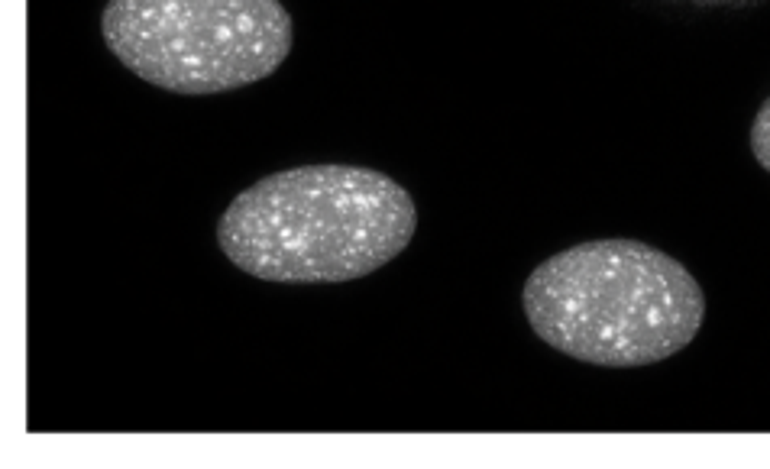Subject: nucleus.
Listing matches in <instances>:
<instances>
[{"instance_id":"obj_4","label":"nucleus","mask_w":770,"mask_h":469,"mask_svg":"<svg viewBox=\"0 0 770 469\" xmlns=\"http://www.w3.org/2000/svg\"><path fill=\"white\" fill-rule=\"evenodd\" d=\"M751 149L758 162L770 172V98L761 104L758 117H754V127H751Z\"/></svg>"},{"instance_id":"obj_2","label":"nucleus","mask_w":770,"mask_h":469,"mask_svg":"<svg viewBox=\"0 0 770 469\" xmlns=\"http://www.w3.org/2000/svg\"><path fill=\"white\" fill-rule=\"evenodd\" d=\"M521 308L547 347L605 369L670 360L706 321L693 272L641 240H589L544 259Z\"/></svg>"},{"instance_id":"obj_1","label":"nucleus","mask_w":770,"mask_h":469,"mask_svg":"<svg viewBox=\"0 0 770 469\" xmlns=\"http://www.w3.org/2000/svg\"><path fill=\"white\" fill-rule=\"evenodd\" d=\"M411 195L363 165H298L259 178L217 220V243L263 282H353L405 253Z\"/></svg>"},{"instance_id":"obj_3","label":"nucleus","mask_w":770,"mask_h":469,"mask_svg":"<svg viewBox=\"0 0 770 469\" xmlns=\"http://www.w3.org/2000/svg\"><path fill=\"white\" fill-rule=\"evenodd\" d=\"M107 49L172 94H224L269 78L292 52L282 0H107Z\"/></svg>"}]
</instances>
